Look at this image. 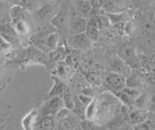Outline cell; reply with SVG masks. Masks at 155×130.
I'll return each mask as SVG.
<instances>
[{"label":"cell","instance_id":"8992f818","mask_svg":"<svg viewBox=\"0 0 155 130\" xmlns=\"http://www.w3.org/2000/svg\"><path fill=\"white\" fill-rule=\"evenodd\" d=\"M92 42L88 36L85 34V32L80 33V34L71 35L68 37V44L72 48L77 50H87L92 45Z\"/></svg>","mask_w":155,"mask_h":130},{"label":"cell","instance_id":"7a4b0ae2","mask_svg":"<svg viewBox=\"0 0 155 130\" xmlns=\"http://www.w3.org/2000/svg\"><path fill=\"white\" fill-rule=\"evenodd\" d=\"M68 22H69V5L63 3L58 9L55 16L51 20V23L56 28L57 32L64 37L68 36Z\"/></svg>","mask_w":155,"mask_h":130},{"label":"cell","instance_id":"6da1fadb","mask_svg":"<svg viewBox=\"0 0 155 130\" xmlns=\"http://www.w3.org/2000/svg\"><path fill=\"white\" fill-rule=\"evenodd\" d=\"M110 92H105L99 96L97 99L96 113L93 118L94 122L98 124L107 123L113 118L115 114L121 108L118 98Z\"/></svg>","mask_w":155,"mask_h":130},{"label":"cell","instance_id":"603a6c76","mask_svg":"<svg viewBox=\"0 0 155 130\" xmlns=\"http://www.w3.org/2000/svg\"><path fill=\"white\" fill-rule=\"evenodd\" d=\"M61 97H62V100H63L64 107L70 109L72 111L73 108H74V105H75V97L73 96L72 91L69 89V88H68L65 92L61 95Z\"/></svg>","mask_w":155,"mask_h":130},{"label":"cell","instance_id":"8fae6325","mask_svg":"<svg viewBox=\"0 0 155 130\" xmlns=\"http://www.w3.org/2000/svg\"><path fill=\"white\" fill-rule=\"evenodd\" d=\"M110 70L116 72V73L122 74L125 77H128L132 73V68L120 56H116L115 58L113 59L110 63Z\"/></svg>","mask_w":155,"mask_h":130},{"label":"cell","instance_id":"277c9868","mask_svg":"<svg viewBox=\"0 0 155 130\" xmlns=\"http://www.w3.org/2000/svg\"><path fill=\"white\" fill-rule=\"evenodd\" d=\"M62 107H64L63 100L61 96H53L50 97L45 103L42 105L40 110L38 111V114L40 117L42 115H54Z\"/></svg>","mask_w":155,"mask_h":130},{"label":"cell","instance_id":"4fadbf2b","mask_svg":"<svg viewBox=\"0 0 155 130\" xmlns=\"http://www.w3.org/2000/svg\"><path fill=\"white\" fill-rule=\"evenodd\" d=\"M52 80L53 85L51 90L48 91V98L53 97V96H61L68 88L67 84L62 79H60L59 77H52Z\"/></svg>","mask_w":155,"mask_h":130},{"label":"cell","instance_id":"ffe728a7","mask_svg":"<svg viewBox=\"0 0 155 130\" xmlns=\"http://www.w3.org/2000/svg\"><path fill=\"white\" fill-rule=\"evenodd\" d=\"M44 2L45 1L43 0H21L19 5H21L26 11L36 13L41 8Z\"/></svg>","mask_w":155,"mask_h":130},{"label":"cell","instance_id":"836d02e7","mask_svg":"<svg viewBox=\"0 0 155 130\" xmlns=\"http://www.w3.org/2000/svg\"><path fill=\"white\" fill-rule=\"evenodd\" d=\"M10 46H11V44H10L9 42H7L1 35H0V50L8 49V48H10Z\"/></svg>","mask_w":155,"mask_h":130},{"label":"cell","instance_id":"52a82bcc","mask_svg":"<svg viewBox=\"0 0 155 130\" xmlns=\"http://www.w3.org/2000/svg\"><path fill=\"white\" fill-rule=\"evenodd\" d=\"M119 55L132 68V70H139L140 68V62L133 48H123Z\"/></svg>","mask_w":155,"mask_h":130},{"label":"cell","instance_id":"1f68e13d","mask_svg":"<svg viewBox=\"0 0 155 130\" xmlns=\"http://www.w3.org/2000/svg\"><path fill=\"white\" fill-rule=\"evenodd\" d=\"M78 99H79L81 102L84 104L85 107L87 105H88L92 100H93L94 98L92 97V96L90 95H86V94H80L79 96H78Z\"/></svg>","mask_w":155,"mask_h":130},{"label":"cell","instance_id":"7402d4cb","mask_svg":"<svg viewBox=\"0 0 155 130\" xmlns=\"http://www.w3.org/2000/svg\"><path fill=\"white\" fill-rule=\"evenodd\" d=\"M50 58L54 61V62H59L61 60H63L65 58L66 56V50L65 48L63 47H59V48H56L55 50H53L51 52H50Z\"/></svg>","mask_w":155,"mask_h":130},{"label":"cell","instance_id":"d4e9b609","mask_svg":"<svg viewBox=\"0 0 155 130\" xmlns=\"http://www.w3.org/2000/svg\"><path fill=\"white\" fill-rule=\"evenodd\" d=\"M142 85V80L139 77L134 74L133 72L128 77H126V86H131V88H140Z\"/></svg>","mask_w":155,"mask_h":130},{"label":"cell","instance_id":"74e56055","mask_svg":"<svg viewBox=\"0 0 155 130\" xmlns=\"http://www.w3.org/2000/svg\"><path fill=\"white\" fill-rule=\"evenodd\" d=\"M0 70H1V61H0Z\"/></svg>","mask_w":155,"mask_h":130},{"label":"cell","instance_id":"3957f363","mask_svg":"<svg viewBox=\"0 0 155 130\" xmlns=\"http://www.w3.org/2000/svg\"><path fill=\"white\" fill-rule=\"evenodd\" d=\"M86 22V18L79 15L76 12L74 6L69 7V22H68V34L69 36L85 32Z\"/></svg>","mask_w":155,"mask_h":130},{"label":"cell","instance_id":"cb8c5ba5","mask_svg":"<svg viewBox=\"0 0 155 130\" xmlns=\"http://www.w3.org/2000/svg\"><path fill=\"white\" fill-rule=\"evenodd\" d=\"M85 110H86L85 106L78 99V97L75 98V105H74V108L72 110V112L75 115H77L81 119H84L85 118Z\"/></svg>","mask_w":155,"mask_h":130},{"label":"cell","instance_id":"30bf717a","mask_svg":"<svg viewBox=\"0 0 155 130\" xmlns=\"http://www.w3.org/2000/svg\"><path fill=\"white\" fill-rule=\"evenodd\" d=\"M89 18L87 20L86 22V27H85V34L88 36L89 39L92 42L98 41L99 36H100V27L97 23L96 18L89 15Z\"/></svg>","mask_w":155,"mask_h":130},{"label":"cell","instance_id":"d6986e66","mask_svg":"<svg viewBox=\"0 0 155 130\" xmlns=\"http://www.w3.org/2000/svg\"><path fill=\"white\" fill-rule=\"evenodd\" d=\"M60 40V34L57 31H52L47 36L46 39V50L47 52H50L57 48L58 43Z\"/></svg>","mask_w":155,"mask_h":130},{"label":"cell","instance_id":"ac0fdd59","mask_svg":"<svg viewBox=\"0 0 155 130\" xmlns=\"http://www.w3.org/2000/svg\"><path fill=\"white\" fill-rule=\"evenodd\" d=\"M0 35H1L5 40L11 44L12 42L17 41L18 33L14 29L12 25H0Z\"/></svg>","mask_w":155,"mask_h":130},{"label":"cell","instance_id":"8d00e7d4","mask_svg":"<svg viewBox=\"0 0 155 130\" xmlns=\"http://www.w3.org/2000/svg\"><path fill=\"white\" fill-rule=\"evenodd\" d=\"M152 118L153 122H154V124H155V115H154V114H152V118Z\"/></svg>","mask_w":155,"mask_h":130},{"label":"cell","instance_id":"d6a6232c","mask_svg":"<svg viewBox=\"0 0 155 130\" xmlns=\"http://www.w3.org/2000/svg\"><path fill=\"white\" fill-rule=\"evenodd\" d=\"M143 78L147 79V81L148 82V83L155 85V72L154 71H150V72H148V73L144 74Z\"/></svg>","mask_w":155,"mask_h":130},{"label":"cell","instance_id":"9a60e30c","mask_svg":"<svg viewBox=\"0 0 155 130\" xmlns=\"http://www.w3.org/2000/svg\"><path fill=\"white\" fill-rule=\"evenodd\" d=\"M39 118V114H38V111L36 109H32L30 110L29 112L24 115L23 118H22V127L24 129H27V130H30L35 128L36 126V123H37V120Z\"/></svg>","mask_w":155,"mask_h":130},{"label":"cell","instance_id":"484cf974","mask_svg":"<svg viewBox=\"0 0 155 130\" xmlns=\"http://www.w3.org/2000/svg\"><path fill=\"white\" fill-rule=\"evenodd\" d=\"M134 129H138V130H152L155 129V124L153 122L152 118H147L143 120V122H140L138 124L134 125Z\"/></svg>","mask_w":155,"mask_h":130},{"label":"cell","instance_id":"e575fe53","mask_svg":"<svg viewBox=\"0 0 155 130\" xmlns=\"http://www.w3.org/2000/svg\"><path fill=\"white\" fill-rule=\"evenodd\" d=\"M150 104V109H149V111H150V113L151 114H154L155 115V94L152 96V99H151V102L149 103Z\"/></svg>","mask_w":155,"mask_h":130},{"label":"cell","instance_id":"83f0119b","mask_svg":"<svg viewBox=\"0 0 155 130\" xmlns=\"http://www.w3.org/2000/svg\"><path fill=\"white\" fill-rule=\"evenodd\" d=\"M148 97L147 93H140L137 99L135 100V108L138 109H144L148 105Z\"/></svg>","mask_w":155,"mask_h":130},{"label":"cell","instance_id":"4316f807","mask_svg":"<svg viewBox=\"0 0 155 130\" xmlns=\"http://www.w3.org/2000/svg\"><path fill=\"white\" fill-rule=\"evenodd\" d=\"M96 106H97V99L94 98L91 102L86 106L85 110V118L93 119L96 113Z\"/></svg>","mask_w":155,"mask_h":130},{"label":"cell","instance_id":"7c38bea8","mask_svg":"<svg viewBox=\"0 0 155 130\" xmlns=\"http://www.w3.org/2000/svg\"><path fill=\"white\" fill-rule=\"evenodd\" d=\"M81 118L74 113H71L67 118L58 122L59 129H76L81 127Z\"/></svg>","mask_w":155,"mask_h":130},{"label":"cell","instance_id":"44dd1931","mask_svg":"<svg viewBox=\"0 0 155 130\" xmlns=\"http://www.w3.org/2000/svg\"><path fill=\"white\" fill-rule=\"evenodd\" d=\"M102 11L105 13H120L124 12L125 10L121 8L114 0H104Z\"/></svg>","mask_w":155,"mask_h":130},{"label":"cell","instance_id":"d590c367","mask_svg":"<svg viewBox=\"0 0 155 130\" xmlns=\"http://www.w3.org/2000/svg\"><path fill=\"white\" fill-rule=\"evenodd\" d=\"M4 1H6V2H13V3H21V0H4Z\"/></svg>","mask_w":155,"mask_h":130},{"label":"cell","instance_id":"f35d334b","mask_svg":"<svg viewBox=\"0 0 155 130\" xmlns=\"http://www.w3.org/2000/svg\"><path fill=\"white\" fill-rule=\"evenodd\" d=\"M0 2H1V0H0Z\"/></svg>","mask_w":155,"mask_h":130},{"label":"cell","instance_id":"f1b7e54d","mask_svg":"<svg viewBox=\"0 0 155 130\" xmlns=\"http://www.w3.org/2000/svg\"><path fill=\"white\" fill-rule=\"evenodd\" d=\"M85 78L91 85H100L102 83L101 76L100 74L97 73V72H89V73L86 74Z\"/></svg>","mask_w":155,"mask_h":130},{"label":"cell","instance_id":"e0dca14e","mask_svg":"<svg viewBox=\"0 0 155 130\" xmlns=\"http://www.w3.org/2000/svg\"><path fill=\"white\" fill-rule=\"evenodd\" d=\"M74 6L76 12L81 17H89L91 12V4L88 0H74Z\"/></svg>","mask_w":155,"mask_h":130},{"label":"cell","instance_id":"ba28073f","mask_svg":"<svg viewBox=\"0 0 155 130\" xmlns=\"http://www.w3.org/2000/svg\"><path fill=\"white\" fill-rule=\"evenodd\" d=\"M58 7L56 4L54 3H47V2H44V4L41 6V8L36 12V15L39 17L41 21L44 22H48L55 16V14L57 13Z\"/></svg>","mask_w":155,"mask_h":130},{"label":"cell","instance_id":"4dcf8cb0","mask_svg":"<svg viewBox=\"0 0 155 130\" xmlns=\"http://www.w3.org/2000/svg\"><path fill=\"white\" fill-rule=\"evenodd\" d=\"M72 113V111L70 109H68L66 107H62L58 112L54 115V118L56 119V122H59V120H62L63 118H67L68 115Z\"/></svg>","mask_w":155,"mask_h":130},{"label":"cell","instance_id":"9c48e42d","mask_svg":"<svg viewBox=\"0 0 155 130\" xmlns=\"http://www.w3.org/2000/svg\"><path fill=\"white\" fill-rule=\"evenodd\" d=\"M149 118H151V113H148L147 110L144 109H130V113H129V118H128V122L130 125H136L140 122H143V120L147 119Z\"/></svg>","mask_w":155,"mask_h":130},{"label":"cell","instance_id":"5bb4252c","mask_svg":"<svg viewBox=\"0 0 155 130\" xmlns=\"http://www.w3.org/2000/svg\"><path fill=\"white\" fill-rule=\"evenodd\" d=\"M56 126V119L54 115H42L38 118L35 129H42V130H51L54 129Z\"/></svg>","mask_w":155,"mask_h":130},{"label":"cell","instance_id":"5b68a950","mask_svg":"<svg viewBox=\"0 0 155 130\" xmlns=\"http://www.w3.org/2000/svg\"><path fill=\"white\" fill-rule=\"evenodd\" d=\"M106 85L113 90V92L121 90L126 86V77L120 73L111 71L106 76Z\"/></svg>","mask_w":155,"mask_h":130},{"label":"cell","instance_id":"2e32d148","mask_svg":"<svg viewBox=\"0 0 155 130\" xmlns=\"http://www.w3.org/2000/svg\"><path fill=\"white\" fill-rule=\"evenodd\" d=\"M11 25H13L16 32L19 35H26L30 31V25H29L26 20V16L19 18L18 20L12 21Z\"/></svg>","mask_w":155,"mask_h":130},{"label":"cell","instance_id":"f546056e","mask_svg":"<svg viewBox=\"0 0 155 130\" xmlns=\"http://www.w3.org/2000/svg\"><path fill=\"white\" fill-rule=\"evenodd\" d=\"M81 129H97L98 124H97L93 119L84 118L81 120Z\"/></svg>","mask_w":155,"mask_h":130}]
</instances>
